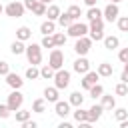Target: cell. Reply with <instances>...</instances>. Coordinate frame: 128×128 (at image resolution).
Wrapping results in <instances>:
<instances>
[{"label":"cell","mask_w":128,"mask_h":128,"mask_svg":"<svg viewBox=\"0 0 128 128\" xmlns=\"http://www.w3.org/2000/svg\"><path fill=\"white\" fill-rule=\"evenodd\" d=\"M20 104H22V94H20V92H12L10 98H8V106H10V110H16Z\"/></svg>","instance_id":"1"},{"label":"cell","mask_w":128,"mask_h":128,"mask_svg":"<svg viewBox=\"0 0 128 128\" xmlns=\"http://www.w3.org/2000/svg\"><path fill=\"white\" fill-rule=\"evenodd\" d=\"M68 80H70V74L68 72H58L56 74V86L58 88H66L68 86Z\"/></svg>","instance_id":"2"},{"label":"cell","mask_w":128,"mask_h":128,"mask_svg":"<svg viewBox=\"0 0 128 128\" xmlns=\"http://www.w3.org/2000/svg\"><path fill=\"white\" fill-rule=\"evenodd\" d=\"M28 58H30V62H34V64H38V62H40V48L32 44V46L28 48Z\"/></svg>","instance_id":"3"},{"label":"cell","mask_w":128,"mask_h":128,"mask_svg":"<svg viewBox=\"0 0 128 128\" xmlns=\"http://www.w3.org/2000/svg\"><path fill=\"white\" fill-rule=\"evenodd\" d=\"M102 108H104V106H92V108L88 110V120H98L100 114H102Z\"/></svg>","instance_id":"4"},{"label":"cell","mask_w":128,"mask_h":128,"mask_svg":"<svg viewBox=\"0 0 128 128\" xmlns=\"http://www.w3.org/2000/svg\"><path fill=\"white\" fill-rule=\"evenodd\" d=\"M96 80H98V74H94V72H92V74H88V76L84 78L82 86H84V88H92V86L96 84Z\"/></svg>","instance_id":"5"},{"label":"cell","mask_w":128,"mask_h":128,"mask_svg":"<svg viewBox=\"0 0 128 128\" xmlns=\"http://www.w3.org/2000/svg\"><path fill=\"white\" fill-rule=\"evenodd\" d=\"M68 110H70L68 102H56V114H60V116H66V114H68Z\"/></svg>","instance_id":"6"},{"label":"cell","mask_w":128,"mask_h":128,"mask_svg":"<svg viewBox=\"0 0 128 128\" xmlns=\"http://www.w3.org/2000/svg\"><path fill=\"white\" fill-rule=\"evenodd\" d=\"M92 36H94L96 40L102 36V22H100V20H96V22L92 24Z\"/></svg>","instance_id":"7"},{"label":"cell","mask_w":128,"mask_h":128,"mask_svg":"<svg viewBox=\"0 0 128 128\" xmlns=\"http://www.w3.org/2000/svg\"><path fill=\"white\" fill-rule=\"evenodd\" d=\"M86 32V26L84 24H74V26H70V34H74V36H82Z\"/></svg>","instance_id":"8"},{"label":"cell","mask_w":128,"mask_h":128,"mask_svg":"<svg viewBox=\"0 0 128 128\" xmlns=\"http://www.w3.org/2000/svg\"><path fill=\"white\" fill-rule=\"evenodd\" d=\"M8 14L10 16H20L22 14V6L20 4H10L8 6Z\"/></svg>","instance_id":"9"},{"label":"cell","mask_w":128,"mask_h":128,"mask_svg":"<svg viewBox=\"0 0 128 128\" xmlns=\"http://www.w3.org/2000/svg\"><path fill=\"white\" fill-rule=\"evenodd\" d=\"M60 64H62V54L56 50L52 52V68H60Z\"/></svg>","instance_id":"10"},{"label":"cell","mask_w":128,"mask_h":128,"mask_svg":"<svg viewBox=\"0 0 128 128\" xmlns=\"http://www.w3.org/2000/svg\"><path fill=\"white\" fill-rule=\"evenodd\" d=\"M74 70H76V72H86V70H88V62H86L84 58H82V60H76Z\"/></svg>","instance_id":"11"},{"label":"cell","mask_w":128,"mask_h":128,"mask_svg":"<svg viewBox=\"0 0 128 128\" xmlns=\"http://www.w3.org/2000/svg\"><path fill=\"white\" fill-rule=\"evenodd\" d=\"M8 84H10L12 88H18V86L22 84V80H20V76H16V74H8Z\"/></svg>","instance_id":"12"},{"label":"cell","mask_w":128,"mask_h":128,"mask_svg":"<svg viewBox=\"0 0 128 128\" xmlns=\"http://www.w3.org/2000/svg\"><path fill=\"white\" fill-rule=\"evenodd\" d=\"M74 118H76L78 122H86V120H88V112H86V110H80V108H78V110L74 112Z\"/></svg>","instance_id":"13"},{"label":"cell","mask_w":128,"mask_h":128,"mask_svg":"<svg viewBox=\"0 0 128 128\" xmlns=\"http://www.w3.org/2000/svg\"><path fill=\"white\" fill-rule=\"evenodd\" d=\"M88 46H90V42H88V40H80V42L76 44V52H80V54H84V52L88 50Z\"/></svg>","instance_id":"14"},{"label":"cell","mask_w":128,"mask_h":128,"mask_svg":"<svg viewBox=\"0 0 128 128\" xmlns=\"http://www.w3.org/2000/svg\"><path fill=\"white\" fill-rule=\"evenodd\" d=\"M116 14H118V8H116V6H108V8H106V16H108L110 20L116 18Z\"/></svg>","instance_id":"15"},{"label":"cell","mask_w":128,"mask_h":128,"mask_svg":"<svg viewBox=\"0 0 128 128\" xmlns=\"http://www.w3.org/2000/svg\"><path fill=\"white\" fill-rule=\"evenodd\" d=\"M44 96H46V100H56V90L54 88H46L44 90Z\"/></svg>","instance_id":"16"},{"label":"cell","mask_w":128,"mask_h":128,"mask_svg":"<svg viewBox=\"0 0 128 128\" xmlns=\"http://www.w3.org/2000/svg\"><path fill=\"white\" fill-rule=\"evenodd\" d=\"M28 116H30V112H28V110H20V112L16 114V120H20V122H26V120H28Z\"/></svg>","instance_id":"17"},{"label":"cell","mask_w":128,"mask_h":128,"mask_svg":"<svg viewBox=\"0 0 128 128\" xmlns=\"http://www.w3.org/2000/svg\"><path fill=\"white\" fill-rule=\"evenodd\" d=\"M70 102H72V104H76V106H78V104H82V96H80V92H74V94H72V98H70Z\"/></svg>","instance_id":"18"},{"label":"cell","mask_w":128,"mask_h":128,"mask_svg":"<svg viewBox=\"0 0 128 128\" xmlns=\"http://www.w3.org/2000/svg\"><path fill=\"white\" fill-rule=\"evenodd\" d=\"M52 30H54V24H52V22H44V24H42V32H44V34H48V32H52Z\"/></svg>","instance_id":"19"},{"label":"cell","mask_w":128,"mask_h":128,"mask_svg":"<svg viewBox=\"0 0 128 128\" xmlns=\"http://www.w3.org/2000/svg\"><path fill=\"white\" fill-rule=\"evenodd\" d=\"M90 94H92L94 98H96V96H100V94H102V86H96V84H94V86L90 88Z\"/></svg>","instance_id":"20"},{"label":"cell","mask_w":128,"mask_h":128,"mask_svg":"<svg viewBox=\"0 0 128 128\" xmlns=\"http://www.w3.org/2000/svg\"><path fill=\"white\" fill-rule=\"evenodd\" d=\"M106 46H108V48H116V46H118V40H116V38H106Z\"/></svg>","instance_id":"21"},{"label":"cell","mask_w":128,"mask_h":128,"mask_svg":"<svg viewBox=\"0 0 128 128\" xmlns=\"http://www.w3.org/2000/svg\"><path fill=\"white\" fill-rule=\"evenodd\" d=\"M102 106H106V108H112V106H114V98H112V96H106Z\"/></svg>","instance_id":"22"},{"label":"cell","mask_w":128,"mask_h":128,"mask_svg":"<svg viewBox=\"0 0 128 128\" xmlns=\"http://www.w3.org/2000/svg\"><path fill=\"white\" fill-rule=\"evenodd\" d=\"M18 36H20V38H28V36H30V30H28V28H20V30H18Z\"/></svg>","instance_id":"23"},{"label":"cell","mask_w":128,"mask_h":128,"mask_svg":"<svg viewBox=\"0 0 128 128\" xmlns=\"http://www.w3.org/2000/svg\"><path fill=\"white\" fill-rule=\"evenodd\" d=\"M12 52H14V54H20V52H22V44H20V42H14V44H12Z\"/></svg>","instance_id":"24"},{"label":"cell","mask_w":128,"mask_h":128,"mask_svg":"<svg viewBox=\"0 0 128 128\" xmlns=\"http://www.w3.org/2000/svg\"><path fill=\"white\" fill-rule=\"evenodd\" d=\"M116 92H118V94H128L126 84H118V86H116Z\"/></svg>","instance_id":"25"},{"label":"cell","mask_w":128,"mask_h":128,"mask_svg":"<svg viewBox=\"0 0 128 128\" xmlns=\"http://www.w3.org/2000/svg\"><path fill=\"white\" fill-rule=\"evenodd\" d=\"M34 110H36V112H42V110H44V102H42V100H36V102H34Z\"/></svg>","instance_id":"26"},{"label":"cell","mask_w":128,"mask_h":128,"mask_svg":"<svg viewBox=\"0 0 128 128\" xmlns=\"http://www.w3.org/2000/svg\"><path fill=\"white\" fill-rule=\"evenodd\" d=\"M126 114H128V112H126L124 108H120V110H116V118H118V120H124V118H126Z\"/></svg>","instance_id":"27"},{"label":"cell","mask_w":128,"mask_h":128,"mask_svg":"<svg viewBox=\"0 0 128 128\" xmlns=\"http://www.w3.org/2000/svg\"><path fill=\"white\" fill-rule=\"evenodd\" d=\"M88 16H90V18H92V20H98V18H100V12H98V10H94V8H92V10H90V12H88Z\"/></svg>","instance_id":"28"},{"label":"cell","mask_w":128,"mask_h":128,"mask_svg":"<svg viewBox=\"0 0 128 128\" xmlns=\"http://www.w3.org/2000/svg\"><path fill=\"white\" fill-rule=\"evenodd\" d=\"M110 72H112V68H110L108 64H102V66H100V74H110Z\"/></svg>","instance_id":"29"},{"label":"cell","mask_w":128,"mask_h":128,"mask_svg":"<svg viewBox=\"0 0 128 128\" xmlns=\"http://www.w3.org/2000/svg\"><path fill=\"white\" fill-rule=\"evenodd\" d=\"M68 14H70V18H76V16H78V14H80V10H78V8H76V6H72V8H70V12H68Z\"/></svg>","instance_id":"30"},{"label":"cell","mask_w":128,"mask_h":128,"mask_svg":"<svg viewBox=\"0 0 128 128\" xmlns=\"http://www.w3.org/2000/svg\"><path fill=\"white\" fill-rule=\"evenodd\" d=\"M42 76H44V78H50V76H52V68H48V66L42 68Z\"/></svg>","instance_id":"31"},{"label":"cell","mask_w":128,"mask_h":128,"mask_svg":"<svg viewBox=\"0 0 128 128\" xmlns=\"http://www.w3.org/2000/svg\"><path fill=\"white\" fill-rule=\"evenodd\" d=\"M8 110H10V106H0V116L6 118V116H8Z\"/></svg>","instance_id":"32"},{"label":"cell","mask_w":128,"mask_h":128,"mask_svg":"<svg viewBox=\"0 0 128 128\" xmlns=\"http://www.w3.org/2000/svg\"><path fill=\"white\" fill-rule=\"evenodd\" d=\"M26 76H28V78H36V76H38V70H34V68H30V70L26 72Z\"/></svg>","instance_id":"33"},{"label":"cell","mask_w":128,"mask_h":128,"mask_svg":"<svg viewBox=\"0 0 128 128\" xmlns=\"http://www.w3.org/2000/svg\"><path fill=\"white\" fill-rule=\"evenodd\" d=\"M8 72V64L6 62H0V74H6Z\"/></svg>","instance_id":"34"},{"label":"cell","mask_w":128,"mask_h":128,"mask_svg":"<svg viewBox=\"0 0 128 128\" xmlns=\"http://www.w3.org/2000/svg\"><path fill=\"white\" fill-rule=\"evenodd\" d=\"M120 28L122 30H128V18H122L120 20Z\"/></svg>","instance_id":"35"},{"label":"cell","mask_w":128,"mask_h":128,"mask_svg":"<svg viewBox=\"0 0 128 128\" xmlns=\"http://www.w3.org/2000/svg\"><path fill=\"white\" fill-rule=\"evenodd\" d=\"M120 60L128 62V50H122V52H120Z\"/></svg>","instance_id":"36"},{"label":"cell","mask_w":128,"mask_h":128,"mask_svg":"<svg viewBox=\"0 0 128 128\" xmlns=\"http://www.w3.org/2000/svg\"><path fill=\"white\" fill-rule=\"evenodd\" d=\"M60 22H62V24H68V22H70V14H64V16L60 18Z\"/></svg>","instance_id":"37"},{"label":"cell","mask_w":128,"mask_h":128,"mask_svg":"<svg viewBox=\"0 0 128 128\" xmlns=\"http://www.w3.org/2000/svg\"><path fill=\"white\" fill-rule=\"evenodd\" d=\"M54 42H56V44H62V42H64V36H62V34H58V36L54 38Z\"/></svg>","instance_id":"38"},{"label":"cell","mask_w":128,"mask_h":128,"mask_svg":"<svg viewBox=\"0 0 128 128\" xmlns=\"http://www.w3.org/2000/svg\"><path fill=\"white\" fill-rule=\"evenodd\" d=\"M24 126H26V128H36V122H30V120H26V122H24Z\"/></svg>","instance_id":"39"},{"label":"cell","mask_w":128,"mask_h":128,"mask_svg":"<svg viewBox=\"0 0 128 128\" xmlns=\"http://www.w3.org/2000/svg\"><path fill=\"white\" fill-rule=\"evenodd\" d=\"M52 44H54L52 38H44V46H52Z\"/></svg>","instance_id":"40"},{"label":"cell","mask_w":128,"mask_h":128,"mask_svg":"<svg viewBox=\"0 0 128 128\" xmlns=\"http://www.w3.org/2000/svg\"><path fill=\"white\" fill-rule=\"evenodd\" d=\"M56 14H58V8L52 6V8H50V16H56Z\"/></svg>","instance_id":"41"},{"label":"cell","mask_w":128,"mask_h":128,"mask_svg":"<svg viewBox=\"0 0 128 128\" xmlns=\"http://www.w3.org/2000/svg\"><path fill=\"white\" fill-rule=\"evenodd\" d=\"M122 80H124V82H128V72H126V70H124V74H122Z\"/></svg>","instance_id":"42"},{"label":"cell","mask_w":128,"mask_h":128,"mask_svg":"<svg viewBox=\"0 0 128 128\" xmlns=\"http://www.w3.org/2000/svg\"><path fill=\"white\" fill-rule=\"evenodd\" d=\"M122 128H128V122L126 120H122Z\"/></svg>","instance_id":"43"},{"label":"cell","mask_w":128,"mask_h":128,"mask_svg":"<svg viewBox=\"0 0 128 128\" xmlns=\"http://www.w3.org/2000/svg\"><path fill=\"white\" fill-rule=\"evenodd\" d=\"M86 2H88V4H94V0H86Z\"/></svg>","instance_id":"44"},{"label":"cell","mask_w":128,"mask_h":128,"mask_svg":"<svg viewBox=\"0 0 128 128\" xmlns=\"http://www.w3.org/2000/svg\"><path fill=\"white\" fill-rule=\"evenodd\" d=\"M126 72H128V64H126Z\"/></svg>","instance_id":"45"},{"label":"cell","mask_w":128,"mask_h":128,"mask_svg":"<svg viewBox=\"0 0 128 128\" xmlns=\"http://www.w3.org/2000/svg\"><path fill=\"white\" fill-rule=\"evenodd\" d=\"M0 10H2V8H0Z\"/></svg>","instance_id":"46"}]
</instances>
